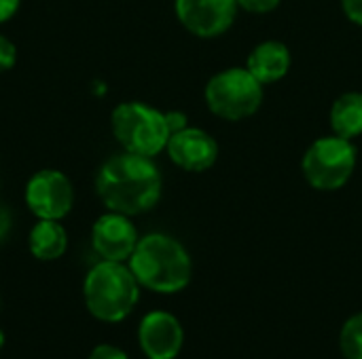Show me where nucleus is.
<instances>
[{
    "label": "nucleus",
    "mask_w": 362,
    "mask_h": 359,
    "mask_svg": "<svg viewBox=\"0 0 362 359\" xmlns=\"http://www.w3.org/2000/svg\"><path fill=\"white\" fill-rule=\"evenodd\" d=\"M356 163H358V154L352 140L333 133V135L318 138L305 150L301 159V171L312 188L320 193H333L350 182Z\"/></svg>",
    "instance_id": "obj_6"
},
{
    "label": "nucleus",
    "mask_w": 362,
    "mask_h": 359,
    "mask_svg": "<svg viewBox=\"0 0 362 359\" xmlns=\"http://www.w3.org/2000/svg\"><path fill=\"white\" fill-rule=\"evenodd\" d=\"M11 226H13V218L8 214V209L6 207H0V243L8 237Z\"/></svg>",
    "instance_id": "obj_22"
},
{
    "label": "nucleus",
    "mask_w": 362,
    "mask_h": 359,
    "mask_svg": "<svg viewBox=\"0 0 362 359\" xmlns=\"http://www.w3.org/2000/svg\"><path fill=\"white\" fill-rule=\"evenodd\" d=\"M339 349L346 359H362V311L344 324L339 334Z\"/></svg>",
    "instance_id": "obj_15"
},
{
    "label": "nucleus",
    "mask_w": 362,
    "mask_h": 359,
    "mask_svg": "<svg viewBox=\"0 0 362 359\" xmlns=\"http://www.w3.org/2000/svg\"><path fill=\"white\" fill-rule=\"evenodd\" d=\"M263 87L248 68H227L216 72L204 89L208 110L223 121H244L259 112L263 104Z\"/></svg>",
    "instance_id": "obj_5"
},
{
    "label": "nucleus",
    "mask_w": 362,
    "mask_h": 359,
    "mask_svg": "<svg viewBox=\"0 0 362 359\" xmlns=\"http://www.w3.org/2000/svg\"><path fill=\"white\" fill-rule=\"evenodd\" d=\"M2 347H4V332L0 330V349H2Z\"/></svg>",
    "instance_id": "obj_23"
},
{
    "label": "nucleus",
    "mask_w": 362,
    "mask_h": 359,
    "mask_svg": "<svg viewBox=\"0 0 362 359\" xmlns=\"http://www.w3.org/2000/svg\"><path fill=\"white\" fill-rule=\"evenodd\" d=\"M331 129L335 135L354 140L362 135V93L358 91H348L341 93L329 112Z\"/></svg>",
    "instance_id": "obj_14"
},
{
    "label": "nucleus",
    "mask_w": 362,
    "mask_h": 359,
    "mask_svg": "<svg viewBox=\"0 0 362 359\" xmlns=\"http://www.w3.org/2000/svg\"><path fill=\"white\" fill-rule=\"evenodd\" d=\"M341 8L354 25L362 28V0H341Z\"/></svg>",
    "instance_id": "obj_19"
},
{
    "label": "nucleus",
    "mask_w": 362,
    "mask_h": 359,
    "mask_svg": "<svg viewBox=\"0 0 362 359\" xmlns=\"http://www.w3.org/2000/svg\"><path fill=\"white\" fill-rule=\"evenodd\" d=\"M165 121H168V127H170V133H176V131H182L187 125V114L182 112H165Z\"/></svg>",
    "instance_id": "obj_20"
},
{
    "label": "nucleus",
    "mask_w": 362,
    "mask_h": 359,
    "mask_svg": "<svg viewBox=\"0 0 362 359\" xmlns=\"http://www.w3.org/2000/svg\"><path fill=\"white\" fill-rule=\"evenodd\" d=\"M89 359H129L125 355V351H121L119 347H115V345H98L93 351H91V355Z\"/></svg>",
    "instance_id": "obj_18"
},
{
    "label": "nucleus",
    "mask_w": 362,
    "mask_h": 359,
    "mask_svg": "<svg viewBox=\"0 0 362 359\" xmlns=\"http://www.w3.org/2000/svg\"><path fill=\"white\" fill-rule=\"evenodd\" d=\"M140 284L123 262L102 260L85 277L83 298L87 311L106 324L123 322L138 305Z\"/></svg>",
    "instance_id": "obj_3"
},
{
    "label": "nucleus",
    "mask_w": 362,
    "mask_h": 359,
    "mask_svg": "<svg viewBox=\"0 0 362 359\" xmlns=\"http://www.w3.org/2000/svg\"><path fill=\"white\" fill-rule=\"evenodd\" d=\"M28 245L34 258L38 260H57L68 248L66 229L59 220H38L28 237Z\"/></svg>",
    "instance_id": "obj_13"
},
{
    "label": "nucleus",
    "mask_w": 362,
    "mask_h": 359,
    "mask_svg": "<svg viewBox=\"0 0 362 359\" xmlns=\"http://www.w3.org/2000/svg\"><path fill=\"white\" fill-rule=\"evenodd\" d=\"M72 203V184L57 169H40L25 184V205L38 220H62Z\"/></svg>",
    "instance_id": "obj_7"
},
{
    "label": "nucleus",
    "mask_w": 362,
    "mask_h": 359,
    "mask_svg": "<svg viewBox=\"0 0 362 359\" xmlns=\"http://www.w3.org/2000/svg\"><path fill=\"white\" fill-rule=\"evenodd\" d=\"M161 171L151 157L121 152L102 163L95 176V193L117 214L138 216L153 209L161 199Z\"/></svg>",
    "instance_id": "obj_1"
},
{
    "label": "nucleus",
    "mask_w": 362,
    "mask_h": 359,
    "mask_svg": "<svg viewBox=\"0 0 362 359\" xmlns=\"http://www.w3.org/2000/svg\"><path fill=\"white\" fill-rule=\"evenodd\" d=\"M112 133L125 152L157 157L165 150L170 140V127L165 112L144 102H123L112 110Z\"/></svg>",
    "instance_id": "obj_4"
},
{
    "label": "nucleus",
    "mask_w": 362,
    "mask_h": 359,
    "mask_svg": "<svg viewBox=\"0 0 362 359\" xmlns=\"http://www.w3.org/2000/svg\"><path fill=\"white\" fill-rule=\"evenodd\" d=\"M165 150L176 167L191 174L208 171L218 161L216 140L199 127H185L182 131L172 133Z\"/></svg>",
    "instance_id": "obj_9"
},
{
    "label": "nucleus",
    "mask_w": 362,
    "mask_h": 359,
    "mask_svg": "<svg viewBox=\"0 0 362 359\" xmlns=\"http://www.w3.org/2000/svg\"><path fill=\"white\" fill-rule=\"evenodd\" d=\"M19 2H21V0H0V23L8 21V19L17 13Z\"/></svg>",
    "instance_id": "obj_21"
},
{
    "label": "nucleus",
    "mask_w": 362,
    "mask_h": 359,
    "mask_svg": "<svg viewBox=\"0 0 362 359\" xmlns=\"http://www.w3.org/2000/svg\"><path fill=\"white\" fill-rule=\"evenodd\" d=\"M238 0H174L178 21L199 38L223 36L235 21Z\"/></svg>",
    "instance_id": "obj_8"
},
{
    "label": "nucleus",
    "mask_w": 362,
    "mask_h": 359,
    "mask_svg": "<svg viewBox=\"0 0 362 359\" xmlns=\"http://www.w3.org/2000/svg\"><path fill=\"white\" fill-rule=\"evenodd\" d=\"M282 0H238V6L248 11V13H257V15H263V13H272L280 6Z\"/></svg>",
    "instance_id": "obj_17"
},
{
    "label": "nucleus",
    "mask_w": 362,
    "mask_h": 359,
    "mask_svg": "<svg viewBox=\"0 0 362 359\" xmlns=\"http://www.w3.org/2000/svg\"><path fill=\"white\" fill-rule=\"evenodd\" d=\"M17 61V47L0 34V72L11 70Z\"/></svg>",
    "instance_id": "obj_16"
},
{
    "label": "nucleus",
    "mask_w": 362,
    "mask_h": 359,
    "mask_svg": "<svg viewBox=\"0 0 362 359\" xmlns=\"http://www.w3.org/2000/svg\"><path fill=\"white\" fill-rule=\"evenodd\" d=\"M138 343L148 359H176L185 343V332L172 313L151 311L140 322Z\"/></svg>",
    "instance_id": "obj_11"
},
{
    "label": "nucleus",
    "mask_w": 362,
    "mask_h": 359,
    "mask_svg": "<svg viewBox=\"0 0 362 359\" xmlns=\"http://www.w3.org/2000/svg\"><path fill=\"white\" fill-rule=\"evenodd\" d=\"M91 245L102 260L125 262L138 245V231L132 224L129 216L108 212L93 222Z\"/></svg>",
    "instance_id": "obj_10"
},
{
    "label": "nucleus",
    "mask_w": 362,
    "mask_h": 359,
    "mask_svg": "<svg viewBox=\"0 0 362 359\" xmlns=\"http://www.w3.org/2000/svg\"><path fill=\"white\" fill-rule=\"evenodd\" d=\"M291 63H293V57L284 42L265 40V42H259L250 51L246 68L261 85H272V83L282 80L288 74Z\"/></svg>",
    "instance_id": "obj_12"
},
{
    "label": "nucleus",
    "mask_w": 362,
    "mask_h": 359,
    "mask_svg": "<svg viewBox=\"0 0 362 359\" xmlns=\"http://www.w3.org/2000/svg\"><path fill=\"white\" fill-rule=\"evenodd\" d=\"M127 267L142 288L157 294L185 290L193 275V262L185 245L163 233H151L138 239Z\"/></svg>",
    "instance_id": "obj_2"
}]
</instances>
